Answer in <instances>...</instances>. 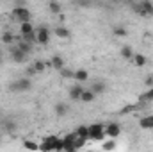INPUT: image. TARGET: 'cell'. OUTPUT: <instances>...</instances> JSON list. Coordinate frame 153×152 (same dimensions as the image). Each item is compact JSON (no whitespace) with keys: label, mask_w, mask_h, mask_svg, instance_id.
<instances>
[{"label":"cell","mask_w":153,"mask_h":152,"mask_svg":"<svg viewBox=\"0 0 153 152\" xmlns=\"http://www.w3.org/2000/svg\"><path fill=\"white\" fill-rule=\"evenodd\" d=\"M94 99H96V93H94L93 90H84V91H82V97H80L82 102H93Z\"/></svg>","instance_id":"18"},{"label":"cell","mask_w":153,"mask_h":152,"mask_svg":"<svg viewBox=\"0 0 153 152\" xmlns=\"http://www.w3.org/2000/svg\"><path fill=\"white\" fill-rule=\"evenodd\" d=\"M59 72H61V77H62V79H73V74H75L73 70H70V68H66V66L61 68Z\"/></svg>","instance_id":"30"},{"label":"cell","mask_w":153,"mask_h":152,"mask_svg":"<svg viewBox=\"0 0 153 152\" xmlns=\"http://www.w3.org/2000/svg\"><path fill=\"white\" fill-rule=\"evenodd\" d=\"M139 125H141V129H153V114L143 116L139 120Z\"/></svg>","instance_id":"15"},{"label":"cell","mask_w":153,"mask_h":152,"mask_svg":"<svg viewBox=\"0 0 153 152\" xmlns=\"http://www.w3.org/2000/svg\"><path fill=\"white\" fill-rule=\"evenodd\" d=\"M82 91H84V88H82V84H80V82L73 84V86L70 88V91H68V97H70V100H80V97H82Z\"/></svg>","instance_id":"9"},{"label":"cell","mask_w":153,"mask_h":152,"mask_svg":"<svg viewBox=\"0 0 153 152\" xmlns=\"http://www.w3.org/2000/svg\"><path fill=\"white\" fill-rule=\"evenodd\" d=\"M89 127V140H93V141H100V140H103L105 138V125L103 123H91V125H87Z\"/></svg>","instance_id":"2"},{"label":"cell","mask_w":153,"mask_h":152,"mask_svg":"<svg viewBox=\"0 0 153 152\" xmlns=\"http://www.w3.org/2000/svg\"><path fill=\"white\" fill-rule=\"evenodd\" d=\"M36 74H38V72H36V68H34V65L27 68V77H32V75H36Z\"/></svg>","instance_id":"33"},{"label":"cell","mask_w":153,"mask_h":152,"mask_svg":"<svg viewBox=\"0 0 153 152\" xmlns=\"http://www.w3.org/2000/svg\"><path fill=\"white\" fill-rule=\"evenodd\" d=\"M111 2H114V4H116V2H121V0H111Z\"/></svg>","instance_id":"36"},{"label":"cell","mask_w":153,"mask_h":152,"mask_svg":"<svg viewBox=\"0 0 153 152\" xmlns=\"http://www.w3.org/2000/svg\"><path fill=\"white\" fill-rule=\"evenodd\" d=\"M32 31H36V29H34V25H32L30 22L20 23V34H29V32H32Z\"/></svg>","instance_id":"23"},{"label":"cell","mask_w":153,"mask_h":152,"mask_svg":"<svg viewBox=\"0 0 153 152\" xmlns=\"http://www.w3.org/2000/svg\"><path fill=\"white\" fill-rule=\"evenodd\" d=\"M75 134L78 138H84V140H89V127L87 125H78L75 129Z\"/></svg>","instance_id":"17"},{"label":"cell","mask_w":153,"mask_h":152,"mask_svg":"<svg viewBox=\"0 0 153 152\" xmlns=\"http://www.w3.org/2000/svg\"><path fill=\"white\" fill-rule=\"evenodd\" d=\"M20 36L25 39V41L32 43V45H36V43H38V36H36V31H32V32H29V34H20Z\"/></svg>","instance_id":"25"},{"label":"cell","mask_w":153,"mask_h":152,"mask_svg":"<svg viewBox=\"0 0 153 152\" xmlns=\"http://www.w3.org/2000/svg\"><path fill=\"white\" fill-rule=\"evenodd\" d=\"M13 18H14L18 23H23V22H30L32 14H30V11H29L25 5H16V7L13 9Z\"/></svg>","instance_id":"3"},{"label":"cell","mask_w":153,"mask_h":152,"mask_svg":"<svg viewBox=\"0 0 153 152\" xmlns=\"http://www.w3.org/2000/svg\"><path fill=\"white\" fill-rule=\"evenodd\" d=\"M2 59H4V54H2V50H0V63H2Z\"/></svg>","instance_id":"35"},{"label":"cell","mask_w":153,"mask_h":152,"mask_svg":"<svg viewBox=\"0 0 153 152\" xmlns=\"http://www.w3.org/2000/svg\"><path fill=\"white\" fill-rule=\"evenodd\" d=\"M105 88H107V86H105V81H93L89 90H93L96 95H100V93H103V91H105Z\"/></svg>","instance_id":"12"},{"label":"cell","mask_w":153,"mask_h":152,"mask_svg":"<svg viewBox=\"0 0 153 152\" xmlns=\"http://www.w3.org/2000/svg\"><path fill=\"white\" fill-rule=\"evenodd\" d=\"M16 47H18L22 52H25V54H30V52H32V48H34V45H32V43L25 41L22 36H16Z\"/></svg>","instance_id":"10"},{"label":"cell","mask_w":153,"mask_h":152,"mask_svg":"<svg viewBox=\"0 0 153 152\" xmlns=\"http://www.w3.org/2000/svg\"><path fill=\"white\" fill-rule=\"evenodd\" d=\"M53 32H55V36H57V38H62V39H68V38H70V31H68L64 25L55 27V31H53Z\"/></svg>","instance_id":"21"},{"label":"cell","mask_w":153,"mask_h":152,"mask_svg":"<svg viewBox=\"0 0 153 152\" xmlns=\"http://www.w3.org/2000/svg\"><path fill=\"white\" fill-rule=\"evenodd\" d=\"M130 61H134V65H135L137 68H143V66H146V63H148V57H146V56H143V54H137V52H134V57H132Z\"/></svg>","instance_id":"11"},{"label":"cell","mask_w":153,"mask_h":152,"mask_svg":"<svg viewBox=\"0 0 153 152\" xmlns=\"http://www.w3.org/2000/svg\"><path fill=\"white\" fill-rule=\"evenodd\" d=\"M119 56H121L123 59H128V61H130V59L134 57V48L128 47V45H125V47L119 48Z\"/></svg>","instance_id":"14"},{"label":"cell","mask_w":153,"mask_h":152,"mask_svg":"<svg viewBox=\"0 0 153 152\" xmlns=\"http://www.w3.org/2000/svg\"><path fill=\"white\" fill-rule=\"evenodd\" d=\"M48 11H50L52 14H61V13H62V5H61L57 0H50V2H48Z\"/></svg>","instance_id":"13"},{"label":"cell","mask_w":153,"mask_h":152,"mask_svg":"<svg viewBox=\"0 0 153 152\" xmlns=\"http://www.w3.org/2000/svg\"><path fill=\"white\" fill-rule=\"evenodd\" d=\"M2 127H4V131H7V132H13V131L16 129V123H14L13 120H4Z\"/></svg>","instance_id":"27"},{"label":"cell","mask_w":153,"mask_h":152,"mask_svg":"<svg viewBox=\"0 0 153 152\" xmlns=\"http://www.w3.org/2000/svg\"><path fill=\"white\" fill-rule=\"evenodd\" d=\"M144 84H146V88H152L153 86V75L146 77V79H144Z\"/></svg>","instance_id":"34"},{"label":"cell","mask_w":153,"mask_h":152,"mask_svg":"<svg viewBox=\"0 0 153 152\" xmlns=\"http://www.w3.org/2000/svg\"><path fill=\"white\" fill-rule=\"evenodd\" d=\"M0 39H2V43H4V45H13V43L16 41V36H14L11 31H5V32H2Z\"/></svg>","instance_id":"16"},{"label":"cell","mask_w":153,"mask_h":152,"mask_svg":"<svg viewBox=\"0 0 153 152\" xmlns=\"http://www.w3.org/2000/svg\"><path fill=\"white\" fill-rule=\"evenodd\" d=\"M23 149H29V150H39V145L36 143V141L25 140V141H23Z\"/></svg>","instance_id":"29"},{"label":"cell","mask_w":153,"mask_h":152,"mask_svg":"<svg viewBox=\"0 0 153 152\" xmlns=\"http://www.w3.org/2000/svg\"><path fill=\"white\" fill-rule=\"evenodd\" d=\"M50 61H52V68H55V70L64 68V59H62V56H53Z\"/></svg>","instance_id":"22"},{"label":"cell","mask_w":153,"mask_h":152,"mask_svg":"<svg viewBox=\"0 0 153 152\" xmlns=\"http://www.w3.org/2000/svg\"><path fill=\"white\" fill-rule=\"evenodd\" d=\"M36 36H38L39 45H48V41H50V29L45 27V25H41V27L36 29Z\"/></svg>","instance_id":"6"},{"label":"cell","mask_w":153,"mask_h":152,"mask_svg":"<svg viewBox=\"0 0 153 152\" xmlns=\"http://www.w3.org/2000/svg\"><path fill=\"white\" fill-rule=\"evenodd\" d=\"M102 149L105 152H109V150H114L116 149V141H114V138H111V140H107V141H103V145H102Z\"/></svg>","instance_id":"28"},{"label":"cell","mask_w":153,"mask_h":152,"mask_svg":"<svg viewBox=\"0 0 153 152\" xmlns=\"http://www.w3.org/2000/svg\"><path fill=\"white\" fill-rule=\"evenodd\" d=\"M85 141H87V140H84V138H78V136H76V138H75V141H73V149H75V150L82 149V147L85 145Z\"/></svg>","instance_id":"32"},{"label":"cell","mask_w":153,"mask_h":152,"mask_svg":"<svg viewBox=\"0 0 153 152\" xmlns=\"http://www.w3.org/2000/svg\"><path fill=\"white\" fill-rule=\"evenodd\" d=\"M32 88V79L30 77H22V79H16L11 82L9 90L14 91V93H22V91H29Z\"/></svg>","instance_id":"1"},{"label":"cell","mask_w":153,"mask_h":152,"mask_svg":"<svg viewBox=\"0 0 153 152\" xmlns=\"http://www.w3.org/2000/svg\"><path fill=\"white\" fill-rule=\"evenodd\" d=\"M112 34H114L116 38H125L128 32H126V29H125L123 25H114V27H112Z\"/></svg>","instance_id":"24"},{"label":"cell","mask_w":153,"mask_h":152,"mask_svg":"<svg viewBox=\"0 0 153 152\" xmlns=\"http://www.w3.org/2000/svg\"><path fill=\"white\" fill-rule=\"evenodd\" d=\"M91 2H98V0H91Z\"/></svg>","instance_id":"37"},{"label":"cell","mask_w":153,"mask_h":152,"mask_svg":"<svg viewBox=\"0 0 153 152\" xmlns=\"http://www.w3.org/2000/svg\"><path fill=\"white\" fill-rule=\"evenodd\" d=\"M53 109H55V114L57 116H64V114L68 113V104H64V102H57L55 106H53Z\"/></svg>","instance_id":"19"},{"label":"cell","mask_w":153,"mask_h":152,"mask_svg":"<svg viewBox=\"0 0 153 152\" xmlns=\"http://www.w3.org/2000/svg\"><path fill=\"white\" fill-rule=\"evenodd\" d=\"M9 54H11V59H13L14 63H25V61H27V56H29V54L22 52V50H20L18 47L11 48V52H9Z\"/></svg>","instance_id":"8"},{"label":"cell","mask_w":153,"mask_h":152,"mask_svg":"<svg viewBox=\"0 0 153 152\" xmlns=\"http://www.w3.org/2000/svg\"><path fill=\"white\" fill-rule=\"evenodd\" d=\"M73 79L76 82H85V81H89V74H87V70H76L73 74Z\"/></svg>","instance_id":"20"},{"label":"cell","mask_w":153,"mask_h":152,"mask_svg":"<svg viewBox=\"0 0 153 152\" xmlns=\"http://www.w3.org/2000/svg\"><path fill=\"white\" fill-rule=\"evenodd\" d=\"M32 65H34V68H36V72H38V74L45 72V68H46V63H45V61H34Z\"/></svg>","instance_id":"31"},{"label":"cell","mask_w":153,"mask_h":152,"mask_svg":"<svg viewBox=\"0 0 153 152\" xmlns=\"http://www.w3.org/2000/svg\"><path fill=\"white\" fill-rule=\"evenodd\" d=\"M121 134V125L117 122H109L105 125V136L107 138H117Z\"/></svg>","instance_id":"5"},{"label":"cell","mask_w":153,"mask_h":152,"mask_svg":"<svg viewBox=\"0 0 153 152\" xmlns=\"http://www.w3.org/2000/svg\"><path fill=\"white\" fill-rule=\"evenodd\" d=\"M57 136H53V134H50V136H46L45 138V141L39 145V150H45V152H48V150H55V143H57Z\"/></svg>","instance_id":"7"},{"label":"cell","mask_w":153,"mask_h":152,"mask_svg":"<svg viewBox=\"0 0 153 152\" xmlns=\"http://www.w3.org/2000/svg\"><path fill=\"white\" fill-rule=\"evenodd\" d=\"M139 5H141L139 16H143V18H150V16H153V2L152 0H141Z\"/></svg>","instance_id":"4"},{"label":"cell","mask_w":153,"mask_h":152,"mask_svg":"<svg viewBox=\"0 0 153 152\" xmlns=\"http://www.w3.org/2000/svg\"><path fill=\"white\" fill-rule=\"evenodd\" d=\"M139 100H141V102H152L153 100V86L146 91V93H143V95L139 97Z\"/></svg>","instance_id":"26"}]
</instances>
